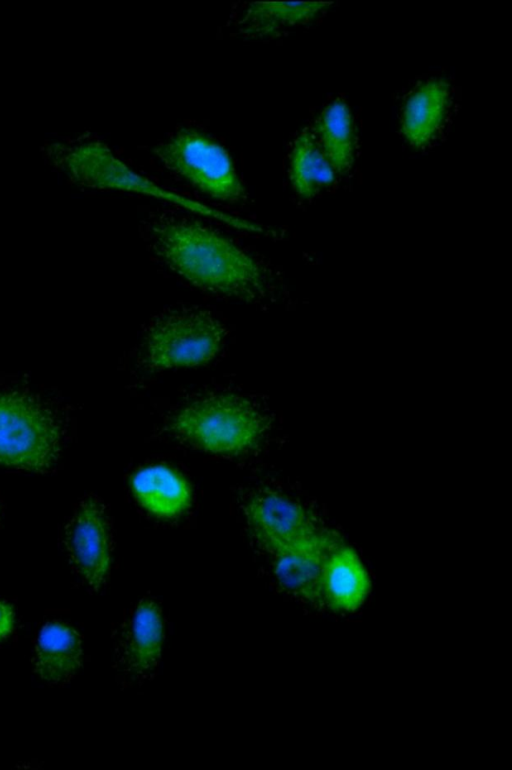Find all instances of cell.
Returning a JSON list of instances; mask_svg holds the SVG:
<instances>
[{
	"mask_svg": "<svg viewBox=\"0 0 512 770\" xmlns=\"http://www.w3.org/2000/svg\"><path fill=\"white\" fill-rule=\"evenodd\" d=\"M288 173L294 191L302 199H312L328 190L339 177L309 126L303 128L293 140Z\"/></svg>",
	"mask_w": 512,
	"mask_h": 770,
	"instance_id": "obj_17",
	"label": "cell"
},
{
	"mask_svg": "<svg viewBox=\"0 0 512 770\" xmlns=\"http://www.w3.org/2000/svg\"><path fill=\"white\" fill-rule=\"evenodd\" d=\"M180 442L212 454L239 455L254 449L267 429L264 413L250 400L213 394L191 401L168 425Z\"/></svg>",
	"mask_w": 512,
	"mask_h": 770,
	"instance_id": "obj_3",
	"label": "cell"
},
{
	"mask_svg": "<svg viewBox=\"0 0 512 770\" xmlns=\"http://www.w3.org/2000/svg\"><path fill=\"white\" fill-rule=\"evenodd\" d=\"M130 484L137 502L160 518L181 515L191 502V489L186 479L165 465H148L137 470Z\"/></svg>",
	"mask_w": 512,
	"mask_h": 770,
	"instance_id": "obj_14",
	"label": "cell"
},
{
	"mask_svg": "<svg viewBox=\"0 0 512 770\" xmlns=\"http://www.w3.org/2000/svg\"><path fill=\"white\" fill-rule=\"evenodd\" d=\"M42 154L48 165L78 185L93 189L131 191L160 197L236 227L262 232L261 227L161 189L129 169L105 143L96 138L65 137L58 141L48 142L42 147Z\"/></svg>",
	"mask_w": 512,
	"mask_h": 770,
	"instance_id": "obj_2",
	"label": "cell"
},
{
	"mask_svg": "<svg viewBox=\"0 0 512 770\" xmlns=\"http://www.w3.org/2000/svg\"><path fill=\"white\" fill-rule=\"evenodd\" d=\"M309 128L338 176L349 173L358 146L357 127L349 104L342 98L329 101Z\"/></svg>",
	"mask_w": 512,
	"mask_h": 770,
	"instance_id": "obj_13",
	"label": "cell"
},
{
	"mask_svg": "<svg viewBox=\"0 0 512 770\" xmlns=\"http://www.w3.org/2000/svg\"><path fill=\"white\" fill-rule=\"evenodd\" d=\"M164 642L161 608L151 599L137 603L126 620L120 637L119 659L133 678H144L157 667Z\"/></svg>",
	"mask_w": 512,
	"mask_h": 770,
	"instance_id": "obj_11",
	"label": "cell"
},
{
	"mask_svg": "<svg viewBox=\"0 0 512 770\" xmlns=\"http://www.w3.org/2000/svg\"><path fill=\"white\" fill-rule=\"evenodd\" d=\"M14 626V612L12 608L0 601V639L6 637Z\"/></svg>",
	"mask_w": 512,
	"mask_h": 770,
	"instance_id": "obj_18",
	"label": "cell"
},
{
	"mask_svg": "<svg viewBox=\"0 0 512 770\" xmlns=\"http://www.w3.org/2000/svg\"><path fill=\"white\" fill-rule=\"evenodd\" d=\"M64 546L74 571L99 589L110 571L112 543L107 513L97 497L86 496L75 507L64 528Z\"/></svg>",
	"mask_w": 512,
	"mask_h": 770,
	"instance_id": "obj_7",
	"label": "cell"
},
{
	"mask_svg": "<svg viewBox=\"0 0 512 770\" xmlns=\"http://www.w3.org/2000/svg\"><path fill=\"white\" fill-rule=\"evenodd\" d=\"M369 591L370 578L358 554L337 544L323 564L319 604L338 612H352L362 606Z\"/></svg>",
	"mask_w": 512,
	"mask_h": 770,
	"instance_id": "obj_12",
	"label": "cell"
},
{
	"mask_svg": "<svg viewBox=\"0 0 512 770\" xmlns=\"http://www.w3.org/2000/svg\"><path fill=\"white\" fill-rule=\"evenodd\" d=\"M337 544L331 533L320 529L306 541L273 555V572L278 584L295 598L320 605L323 564Z\"/></svg>",
	"mask_w": 512,
	"mask_h": 770,
	"instance_id": "obj_10",
	"label": "cell"
},
{
	"mask_svg": "<svg viewBox=\"0 0 512 770\" xmlns=\"http://www.w3.org/2000/svg\"><path fill=\"white\" fill-rule=\"evenodd\" d=\"M150 246L173 272L213 294L248 302L267 298L264 267L216 231L185 218L163 217L149 232Z\"/></svg>",
	"mask_w": 512,
	"mask_h": 770,
	"instance_id": "obj_1",
	"label": "cell"
},
{
	"mask_svg": "<svg viewBox=\"0 0 512 770\" xmlns=\"http://www.w3.org/2000/svg\"><path fill=\"white\" fill-rule=\"evenodd\" d=\"M329 5L326 2H252L245 6L236 26L244 36L271 37L312 22Z\"/></svg>",
	"mask_w": 512,
	"mask_h": 770,
	"instance_id": "obj_16",
	"label": "cell"
},
{
	"mask_svg": "<svg viewBox=\"0 0 512 770\" xmlns=\"http://www.w3.org/2000/svg\"><path fill=\"white\" fill-rule=\"evenodd\" d=\"M66 431L60 414L35 395L0 390V465L46 472L62 452Z\"/></svg>",
	"mask_w": 512,
	"mask_h": 770,
	"instance_id": "obj_4",
	"label": "cell"
},
{
	"mask_svg": "<svg viewBox=\"0 0 512 770\" xmlns=\"http://www.w3.org/2000/svg\"><path fill=\"white\" fill-rule=\"evenodd\" d=\"M171 172L205 194L224 202L244 199L245 191L228 152L194 129H181L154 148Z\"/></svg>",
	"mask_w": 512,
	"mask_h": 770,
	"instance_id": "obj_6",
	"label": "cell"
},
{
	"mask_svg": "<svg viewBox=\"0 0 512 770\" xmlns=\"http://www.w3.org/2000/svg\"><path fill=\"white\" fill-rule=\"evenodd\" d=\"M82 639L70 625L48 621L40 629L34 648V667L42 679L63 683L72 678L81 666Z\"/></svg>",
	"mask_w": 512,
	"mask_h": 770,
	"instance_id": "obj_15",
	"label": "cell"
},
{
	"mask_svg": "<svg viewBox=\"0 0 512 770\" xmlns=\"http://www.w3.org/2000/svg\"><path fill=\"white\" fill-rule=\"evenodd\" d=\"M226 336L224 324L208 311L167 310L153 318L146 328L144 362L154 370L205 364L220 352Z\"/></svg>",
	"mask_w": 512,
	"mask_h": 770,
	"instance_id": "obj_5",
	"label": "cell"
},
{
	"mask_svg": "<svg viewBox=\"0 0 512 770\" xmlns=\"http://www.w3.org/2000/svg\"><path fill=\"white\" fill-rule=\"evenodd\" d=\"M0 517H1V505H0Z\"/></svg>",
	"mask_w": 512,
	"mask_h": 770,
	"instance_id": "obj_19",
	"label": "cell"
},
{
	"mask_svg": "<svg viewBox=\"0 0 512 770\" xmlns=\"http://www.w3.org/2000/svg\"><path fill=\"white\" fill-rule=\"evenodd\" d=\"M455 109V91L445 78L432 77L417 83L404 97L400 131L416 150H426L445 134Z\"/></svg>",
	"mask_w": 512,
	"mask_h": 770,
	"instance_id": "obj_9",
	"label": "cell"
},
{
	"mask_svg": "<svg viewBox=\"0 0 512 770\" xmlns=\"http://www.w3.org/2000/svg\"><path fill=\"white\" fill-rule=\"evenodd\" d=\"M245 517L256 543L272 556L295 547L320 530L302 505L275 491L253 494L245 504Z\"/></svg>",
	"mask_w": 512,
	"mask_h": 770,
	"instance_id": "obj_8",
	"label": "cell"
}]
</instances>
